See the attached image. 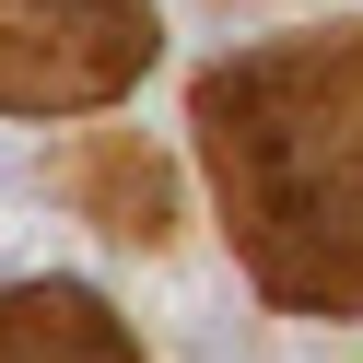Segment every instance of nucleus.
<instances>
[{
    "label": "nucleus",
    "mask_w": 363,
    "mask_h": 363,
    "mask_svg": "<svg viewBox=\"0 0 363 363\" xmlns=\"http://www.w3.org/2000/svg\"><path fill=\"white\" fill-rule=\"evenodd\" d=\"M152 71V0H0V106H106Z\"/></svg>",
    "instance_id": "obj_2"
},
{
    "label": "nucleus",
    "mask_w": 363,
    "mask_h": 363,
    "mask_svg": "<svg viewBox=\"0 0 363 363\" xmlns=\"http://www.w3.org/2000/svg\"><path fill=\"white\" fill-rule=\"evenodd\" d=\"M188 118L258 293L305 316H352L363 305V35H293V48L223 59L199 71Z\"/></svg>",
    "instance_id": "obj_1"
},
{
    "label": "nucleus",
    "mask_w": 363,
    "mask_h": 363,
    "mask_svg": "<svg viewBox=\"0 0 363 363\" xmlns=\"http://www.w3.org/2000/svg\"><path fill=\"white\" fill-rule=\"evenodd\" d=\"M94 199H106V223H129V235H164V211H176V188H164V152H152V141H106V164H94Z\"/></svg>",
    "instance_id": "obj_4"
},
{
    "label": "nucleus",
    "mask_w": 363,
    "mask_h": 363,
    "mask_svg": "<svg viewBox=\"0 0 363 363\" xmlns=\"http://www.w3.org/2000/svg\"><path fill=\"white\" fill-rule=\"evenodd\" d=\"M0 363H141L129 328L71 281H0Z\"/></svg>",
    "instance_id": "obj_3"
}]
</instances>
